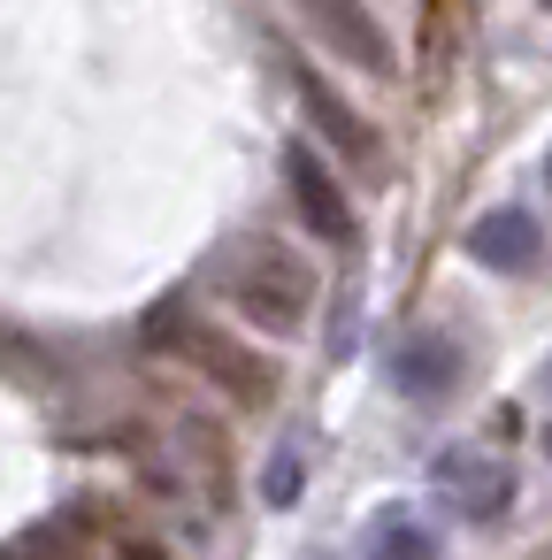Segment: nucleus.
Listing matches in <instances>:
<instances>
[{
	"label": "nucleus",
	"instance_id": "nucleus-1",
	"mask_svg": "<svg viewBox=\"0 0 552 560\" xmlns=\"http://www.w3.org/2000/svg\"><path fill=\"white\" fill-rule=\"evenodd\" d=\"M231 307L254 323V330H269V338H292V330H307V315H315V269L292 254V246H246L238 261H231Z\"/></svg>",
	"mask_w": 552,
	"mask_h": 560
},
{
	"label": "nucleus",
	"instance_id": "nucleus-2",
	"mask_svg": "<svg viewBox=\"0 0 552 560\" xmlns=\"http://www.w3.org/2000/svg\"><path fill=\"white\" fill-rule=\"evenodd\" d=\"M292 9H300L307 32H315L330 55H345L361 78H399V47H391V32L376 24L368 0H292Z\"/></svg>",
	"mask_w": 552,
	"mask_h": 560
},
{
	"label": "nucleus",
	"instance_id": "nucleus-3",
	"mask_svg": "<svg viewBox=\"0 0 552 560\" xmlns=\"http://www.w3.org/2000/svg\"><path fill=\"white\" fill-rule=\"evenodd\" d=\"M430 483H437V499L460 522H498L506 499H514V468L498 453H483V445H445L437 468H430Z\"/></svg>",
	"mask_w": 552,
	"mask_h": 560
},
{
	"label": "nucleus",
	"instance_id": "nucleus-4",
	"mask_svg": "<svg viewBox=\"0 0 552 560\" xmlns=\"http://www.w3.org/2000/svg\"><path fill=\"white\" fill-rule=\"evenodd\" d=\"M284 192H292V215L307 223V238H322V246H345L353 238V208H345L338 177L322 170V154L284 147Z\"/></svg>",
	"mask_w": 552,
	"mask_h": 560
},
{
	"label": "nucleus",
	"instance_id": "nucleus-5",
	"mask_svg": "<svg viewBox=\"0 0 552 560\" xmlns=\"http://www.w3.org/2000/svg\"><path fill=\"white\" fill-rule=\"evenodd\" d=\"M300 101H307L315 131H322V139H330V147H338L353 170L384 177V139H376V124H368V116H353V108H345V101H338V93H330L315 70H300Z\"/></svg>",
	"mask_w": 552,
	"mask_h": 560
},
{
	"label": "nucleus",
	"instance_id": "nucleus-6",
	"mask_svg": "<svg viewBox=\"0 0 552 560\" xmlns=\"http://www.w3.org/2000/svg\"><path fill=\"white\" fill-rule=\"evenodd\" d=\"M185 353H192L200 376L223 384L238 407H261V399H269V369H261L246 346H231V338H215V330H185Z\"/></svg>",
	"mask_w": 552,
	"mask_h": 560
},
{
	"label": "nucleus",
	"instance_id": "nucleus-7",
	"mask_svg": "<svg viewBox=\"0 0 552 560\" xmlns=\"http://www.w3.org/2000/svg\"><path fill=\"white\" fill-rule=\"evenodd\" d=\"M468 254H475L483 269H498V277H521V269H537L544 238H537V223H529L521 208H498V215H483V223L468 231Z\"/></svg>",
	"mask_w": 552,
	"mask_h": 560
},
{
	"label": "nucleus",
	"instance_id": "nucleus-8",
	"mask_svg": "<svg viewBox=\"0 0 552 560\" xmlns=\"http://www.w3.org/2000/svg\"><path fill=\"white\" fill-rule=\"evenodd\" d=\"M399 392H414V399H437V392H453V376H460V346L445 338V330H414L407 346H399Z\"/></svg>",
	"mask_w": 552,
	"mask_h": 560
},
{
	"label": "nucleus",
	"instance_id": "nucleus-9",
	"mask_svg": "<svg viewBox=\"0 0 552 560\" xmlns=\"http://www.w3.org/2000/svg\"><path fill=\"white\" fill-rule=\"evenodd\" d=\"M368 560H437V537L414 522V514H376V529H368Z\"/></svg>",
	"mask_w": 552,
	"mask_h": 560
},
{
	"label": "nucleus",
	"instance_id": "nucleus-10",
	"mask_svg": "<svg viewBox=\"0 0 552 560\" xmlns=\"http://www.w3.org/2000/svg\"><path fill=\"white\" fill-rule=\"evenodd\" d=\"M300 491H307V453H300V445H284V453L269 460V483H261V499H269V506H292Z\"/></svg>",
	"mask_w": 552,
	"mask_h": 560
},
{
	"label": "nucleus",
	"instance_id": "nucleus-11",
	"mask_svg": "<svg viewBox=\"0 0 552 560\" xmlns=\"http://www.w3.org/2000/svg\"><path fill=\"white\" fill-rule=\"evenodd\" d=\"M116 560H169V552H162L154 537H124V545H116Z\"/></svg>",
	"mask_w": 552,
	"mask_h": 560
},
{
	"label": "nucleus",
	"instance_id": "nucleus-12",
	"mask_svg": "<svg viewBox=\"0 0 552 560\" xmlns=\"http://www.w3.org/2000/svg\"><path fill=\"white\" fill-rule=\"evenodd\" d=\"M537 445H544V460H552V422H544V430H537Z\"/></svg>",
	"mask_w": 552,
	"mask_h": 560
},
{
	"label": "nucleus",
	"instance_id": "nucleus-13",
	"mask_svg": "<svg viewBox=\"0 0 552 560\" xmlns=\"http://www.w3.org/2000/svg\"><path fill=\"white\" fill-rule=\"evenodd\" d=\"M544 384H552V369H544Z\"/></svg>",
	"mask_w": 552,
	"mask_h": 560
}]
</instances>
